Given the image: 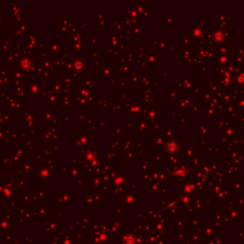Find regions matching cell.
I'll return each instance as SVG.
<instances>
[{"label":"cell","mask_w":244,"mask_h":244,"mask_svg":"<svg viewBox=\"0 0 244 244\" xmlns=\"http://www.w3.org/2000/svg\"><path fill=\"white\" fill-rule=\"evenodd\" d=\"M167 150L168 152L170 153H176V151L178 150V143L175 140H172V141H170L167 145Z\"/></svg>","instance_id":"obj_1"},{"label":"cell","mask_w":244,"mask_h":244,"mask_svg":"<svg viewBox=\"0 0 244 244\" xmlns=\"http://www.w3.org/2000/svg\"><path fill=\"white\" fill-rule=\"evenodd\" d=\"M125 244H135L136 240H135V238L133 237V236H128L125 238V240H124Z\"/></svg>","instance_id":"obj_2"},{"label":"cell","mask_w":244,"mask_h":244,"mask_svg":"<svg viewBox=\"0 0 244 244\" xmlns=\"http://www.w3.org/2000/svg\"><path fill=\"white\" fill-rule=\"evenodd\" d=\"M220 36H221V37H223V34L221 33V34H220V35H218V37H220ZM215 39H216L217 41H219V40H221L220 38H217V33L215 34Z\"/></svg>","instance_id":"obj_3"}]
</instances>
